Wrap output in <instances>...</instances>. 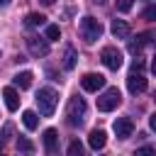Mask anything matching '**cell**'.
Here are the masks:
<instances>
[{"label":"cell","instance_id":"6da1fadb","mask_svg":"<svg viewBox=\"0 0 156 156\" xmlns=\"http://www.w3.org/2000/svg\"><path fill=\"white\" fill-rule=\"evenodd\" d=\"M56 102H58V93L54 88H39L37 93V105H39V112L44 117H51L54 110H56Z\"/></svg>","mask_w":156,"mask_h":156},{"label":"cell","instance_id":"7a4b0ae2","mask_svg":"<svg viewBox=\"0 0 156 156\" xmlns=\"http://www.w3.org/2000/svg\"><path fill=\"white\" fill-rule=\"evenodd\" d=\"M80 37H83L88 44L98 41V39L102 37V24H100V20H95V17L85 15V17L80 20Z\"/></svg>","mask_w":156,"mask_h":156},{"label":"cell","instance_id":"3957f363","mask_svg":"<svg viewBox=\"0 0 156 156\" xmlns=\"http://www.w3.org/2000/svg\"><path fill=\"white\" fill-rule=\"evenodd\" d=\"M119 102H122V93H119L117 88H107V90L98 98V110H100V112H112Z\"/></svg>","mask_w":156,"mask_h":156},{"label":"cell","instance_id":"277c9868","mask_svg":"<svg viewBox=\"0 0 156 156\" xmlns=\"http://www.w3.org/2000/svg\"><path fill=\"white\" fill-rule=\"evenodd\" d=\"M66 117H68V124H80L83 117H85V100L83 98H71L68 100V110H66Z\"/></svg>","mask_w":156,"mask_h":156},{"label":"cell","instance_id":"5b68a950","mask_svg":"<svg viewBox=\"0 0 156 156\" xmlns=\"http://www.w3.org/2000/svg\"><path fill=\"white\" fill-rule=\"evenodd\" d=\"M100 61H102L110 71H117V68H122V51H119L117 46H105V49L100 51Z\"/></svg>","mask_w":156,"mask_h":156},{"label":"cell","instance_id":"8992f818","mask_svg":"<svg viewBox=\"0 0 156 156\" xmlns=\"http://www.w3.org/2000/svg\"><path fill=\"white\" fill-rule=\"evenodd\" d=\"M44 151H46V156H61L58 154V134H56V129H44Z\"/></svg>","mask_w":156,"mask_h":156},{"label":"cell","instance_id":"52a82bcc","mask_svg":"<svg viewBox=\"0 0 156 156\" xmlns=\"http://www.w3.org/2000/svg\"><path fill=\"white\" fill-rule=\"evenodd\" d=\"M80 85H83V90H88V93H98V90L105 85V76H100V73H85V76L80 78Z\"/></svg>","mask_w":156,"mask_h":156},{"label":"cell","instance_id":"ba28073f","mask_svg":"<svg viewBox=\"0 0 156 156\" xmlns=\"http://www.w3.org/2000/svg\"><path fill=\"white\" fill-rule=\"evenodd\" d=\"M127 88H129V93H132V95L144 93V90H146V78H144V73L132 71V73L127 76Z\"/></svg>","mask_w":156,"mask_h":156},{"label":"cell","instance_id":"9c48e42d","mask_svg":"<svg viewBox=\"0 0 156 156\" xmlns=\"http://www.w3.org/2000/svg\"><path fill=\"white\" fill-rule=\"evenodd\" d=\"M27 49L32 56H46L49 54V41L39 37H27Z\"/></svg>","mask_w":156,"mask_h":156},{"label":"cell","instance_id":"30bf717a","mask_svg":"<svg viewBox=\"0 0 156 156\" xmlns=\"http://www.w3.org/2000/svg\"><path fill=\"white\" fill-rule=\"evenodd\" d=\"M132 132H134V122H132L129 117L115 119V134H117V139H129Z\"/></svg>","mask_w":156,"mask_h":156},{"label":"cell","instance_id":"8fae6325","mask_svg":"<svg viewBox=\"0 0 156 156\" xmlns=\"http://www.w3.org/2000/svg\"><path fill=\"white\" fill-rule=\"evenodd\" d=\"M154 39H156L154 32H141V34H136V39L129 41V51H132V54H139V51H141L146 44H151Z\"/></svg>","mask_w":156,"mask_h":156},{"label":"cell","instance_id":"7c38bea8","mask_svg":"<svg viewBox=\"0 0 156 156\" xmlns=\"http://www.w3.org/2000/svg\"><path fill=\"white\" fill-rule=\"evenodd\" d=\"M88 144H90V149H102L105 144H107V134H105V129H93L90 134H88Z\"/></svg>","mask_w":156,"mask_h":156},{"label":"cell","instance_id":"4fadbf2b","mask_svg":"<svg viewBox=\"0 0 156 156\" xmlns=\"http://www.w3.org/2000/svg\"><path fill=\"white\" fill-rule=\"evenodd\" d=\"M2 98H5V105H7L10 112H15V110L20 107V95H17L15 88H5V90H2Z\"/></svg>","mask_w":156,"mask_h":156},{"label":"cell","instance_id":"5bb4252c","mask_svg":"<svg viewBox=\"0 0 156 156\" xmlns=\"http://www.w3.org/2000/svg\"><path fill=\"white\" fill-rule=\"evenodd\" d=\"M76 63H78V54H76V49L68 44V46L63 49V68H66V71H73Z\"/></svg>","mask_w":156,"mask_h":156},{"label":"cell","instance_id":"9a60e30c","mask_svg":"<svg viewBox=\"0 0 156 156\" xmlns=\"http://www.w3.org/2000/svg\"><path fill=\"white\" fill-rule=\"evenodd\" d=\"M112 34L117 37V39H127L129 37V24L124 22V20H112Z\"/></svg>","mask_w":156,"mask_h":156},{"label":"cell","instance_id":"2e32d148","mask_svg":"<svg viewBox=\"0 0 156 156\" xmlns=\"http://www.w3.org/2000/svg\"><path fill=\"white\" fill-rule=\"evenodd\" d=\"M44 22H46V17H44V15H39V12H29V15L24 17V27H29V29L41 27Z\"/></svg>","mask_w":156,"mask_h":156},{"label":"cell","instance_id":"e0dca14e","mask_svg":"<svg viewBox=\"0 0 156 156\" xmlns=\"http://www.w3.org/2000/svg\"><path fill=\"white\" fill-rule=\"evenodd\" d=\"M32 78H34V73H32V71H22V73H17V76H15V85H20V88L24 90V88H29V85H32Z\"/></svg>","mask_w":156,"mask_h":156},{"label":"cell","instance_id":"ac0fdd59","mask_svg":"<svg viewBox=\"0 0 156 156\" xmlns=\"http://www.w3.org/2000/svg\"><path fill=\"white\" fill-rule=\"evenodd\" d=\"M22 122H24V127H27V129H37L39 117H37V112H34V110H24V112H22Z\"/></svg>","mask_w":156,"mask_h":156},{"label":"cell","instance_id":"d6986e66","mask_svg":"<svg viewBox=\"0 0 156 156\" xmlns=\"http://www.w3.org/2000/svg\"><path fill=\"white\" fill-rule=\"evenodd\" d=\"M17 149H20L24 156H32V154H34V146H32V141H29V139H24V136H20V139H17Z\"/></svg>","mask_w":156,"mask_h":156},{"label":"cell","instance_id":"ffe728a7","mask_svg":"<svg viewBox=\"0 0 156 156\" xmlns=\"http://www.w3.org/2000/svg\"><path fill=\"white\" fill-rule=\"evenodd\" d=\"M58 37H61L58 24H46V41H56Z\"/></svg>","mask_w":156,"mask_h":156},{"label":"cell","instance_id":"44dd1931","mask_svg":"<svg viewBox=\"0 0 156 156\" xmlns=\"http://www.w3.org/2000/svg\"><path fill=\"white\" fill-rule=\"evenodd\" d=\"M85 151H83V144L78 141V139H73L71 144H68V156H83Z\"/></svg>","mask_w":156,"mask_h":156},{"label":"cell","instance_id":"7402d4cb","mask_svg":"<svg viewBox=\"0 0 156 156\" xmlns=\"http://www.w3.org/2000/svg\"><path fill=\"white\" fill-rule=\"evenodd\" d=\"M134 156H156V146H151V144H146V146H141V149H136V151H134Z\"/></svg>","mask_w":156,"mask_h":156},{"label":"cell","instance_id":"603a6c76","mask_svg":"<svg viewBox=\"0 0 156 156\" xmlns=\"http://www.w3.org/2000/svg\"><path fill=\"white\" fill-rule=\"evenodd\" d=\"M132 5H134V0H115V7H117L119 12H129Z\"/></svg>","mask_w":156,"mask_h":156},{"label":"cell","instance_id":"cb8c5ba5","mask_svg":"<svg viewBox=\"0 0 156 156\" xmlns=\"http://www.w3.org/2000/svg\"><path fill=\"white\" fill-rule=\"evenodd\" d=\"M144 17H146V20H156V5H149V7L144 10Z\"/></svg>","mask_w":156,"mask_h":156},{"label":"cell","instance_id":"d4e9b609","mask_svg":"<svg viewBox=\"0 0 156 156\" xmlns=\"http://www.w3.org/2000/svg\"><path fill=\"white\" fill-rule=\"evenodd\" d=\"M149 127L156 132V115H151V117H149Z\"/></svg>","mask_w":156,"mask_h":156},{"label":"cell","instance_id":"484cf974","mask_svg":"<svg viewBox=\"0 0 156 156\" xmlns=\"http://www.w3.org/2000/svg\"><path fill=\"white\" fill-rule=\"evenodd\" d=\"M151 71L156 73V54H154V58H151Z\"/></svg>","mask_w":156,"mask_h":156},{"label":"cell","instance_id":"4316f807","mask_svg":"<svg viewBox=\"0 0 156 156\" xmlns=\"http://www.w3.org/2000/svg\"><path fill=\"white\" fill-rule=\"evenodd\" d=\"M41 2H44V5H54L56 0H41Z\"/></svg>","mask_w":156,"mask_h":156},{"label":"cell","instance_id":"83f0119b","mask_svg":"<svg viewBox=\"0 0 156 156\" xmlns=\"http://www.w3.org/2000/svg\"><path fill=\"white\" fill-rule=\"evenodd\" d=\"M93 2H95V5H102V2H105V0H93Z\"/></svg>","mask_w":156,"mask_h":156},{"label":"cell","instance_id":"f1b7e54d","mask_svg":"<svg viewBox=\"0 0 156 156\" xmlns=\"http://www.w3.org/2000/svg\"><path fill=\"white\" fill-rule=\"evenodd\" d=\"M7 2H10V0H0V5H7Z\"/></svg>","mask_w":156,"mask_h":156},{"label":"cell","instance_id":"f546056e","mask_svg":"<svg viewBox=\"0 0 156 156\" xmlns=\"http://www.w3.org/2000/svg\"><path fill=\"white\" fill-rule=\"evenodd\" d=\"M0 149H2V141H0Z\"/></svg>","mask_w":156,"mask_h":156}]
</instances>
